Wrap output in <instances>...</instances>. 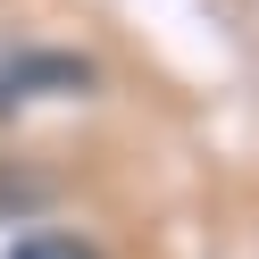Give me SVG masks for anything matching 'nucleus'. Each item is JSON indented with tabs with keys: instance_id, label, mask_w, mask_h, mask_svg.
Listing matches in <instances>:
<instances>
[{
	"instance_id": "1",
	"label": "nucleus",
	"mask_w": 259,
	"mask_h": 259,
	"mask_svg": "<svg viewBox=\"0 0 259 259\" xmlns=\"http://www.w3.org/2000/svg\"><path fill=\"white\" fill-rule=\"evenodd\" d=\"M9 259H101L92 242H75V234H25Z\"/></svg>"
}]
</instances>
